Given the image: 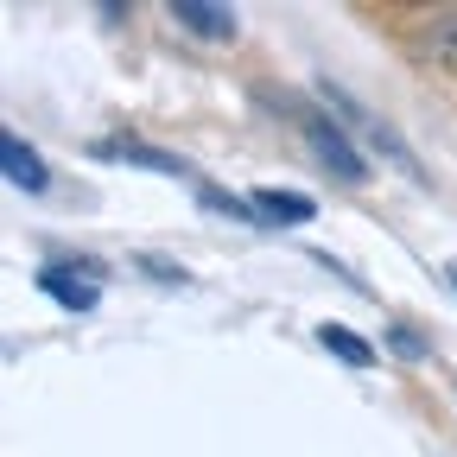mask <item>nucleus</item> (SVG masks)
<instances>
[{"label":"nucleus","mask_w":457,"mask_h":457,"mask_svg":"<svg viewBox=\"0 0 457 457\" xmlns=\"http://www.w3.org/2000/svg\"><path fill=\"white\" fill-rule=\"evenodd\" d=\"M197 204H204V210H216V216H236V222L261 228V210H254L248 197H228V191H216V185H197Z\"/></svg>","instance_id":"obj_9"},{"label":"nucleus","mask_w":457,"mask_h":457,"mask_svg":"<svg viewBox=\"0 0 457 457\" xmlns=\"http://www.w3.org/2000/svg\"><path fill=\"white\" fill-rule=\"evenodd\" d=\"M134 267L153 273V279H165V286H191V273H185L179 261H165V254H134Z\"/></svg>","instance_id":"obj_11"},{"label":"nucleus","mask_w":457,"mask_h":457,"mask_svg":"<svg viewBox=\"0 0 457 457\" xmlns=\"http://www.w3.org/2000/svg\"><path fill=\"white\" fill-rule=\"evenodd\" d=\"M318 343H324L343 369H375V343H362L350 324H318Z\"/></svg>","instance_id":"obj_7"},{"label":"nucleus","mask_w":457,"mask_h":457,"mask_svg":"<svg viewBox=\"0 0 457 457\" xmlns=\"http://www.w3.org/2000/svg\"><path fill=\"white\" fill-rule=\"evenodd\" d=\"M96 159H121V165H140V171H165V179H197L185 165V153H165V146H146V140H96Z\"/></svg>","instance_id":"obj_4"},{"label":"nucleus","mask_w":457,"mask_h":457,"mask_svg":"<svg viewBox=\"0 0 457 457\" xmlns=\"http://www.w3.org/2000/svg\"><path fill=\"white\" fill-rule=\"evenodd\" d=\"M171 26L204 38V45H236L242 38V13L216 7V0H171Z\"/></svg>","instance_id":"obj_3"},{"label":"nucleus","mask_w":457,"mask_h":457,"mask_svg":"<svg viewBox=\"0 0 457 457\" xmlns=\"http://www.w3.org/2000/svg\"><path fill=\"white\" fill-rule=\"evenodd\" d=\"M102 267L96 261H51V267H38V286L64 305V312H96V299H102Z\"/></svg>","instance_id":"obj_2"},{"label":"nucleus","mask_w":457,"mask_h":457,"mask_svg":"<svg viewBox=\"0 0 457 457\" xmlns=\"http://www.w3.org/2000/svg\"><path fill=\"white\" fill-rule=\"evenodd\" d=\"M420 57H438V64H457V7H438L420 32H413Z\"/></svg>","instance_id":"obj_6"},{"label":"nucleus","mask_w":457,"mask_h":457,"mask_svg":"<svg viewBox=\"0 0 457 457\" xmlns=\"http://www.w3.org/2000/svg\"><path fill=\"white\" fill-rule=\"evenodd\" d=\"M445 279H451V286H457V261H451V267H445Z\"/></svg>","instance_id":"obj_12"},{"label":"nucleus","mask_w":457,"mask_h":457,"mask_svg":"<svg viewBox=\"0 0 457 457\" xmlns=\"http://www.w3.org/2000/svg\"><path fill=\"white\" fill-rule=\"evenodd\" d=\"M254 210H261V222H312L318 216V204L312 197H299V191H254Z\"/></svg>","instance_id":"obj_8"},{"label":"nucleus","mask_w":457,"mask_h":457,"mask_svg":"<svg viewBox=\"0 0 457 457\" xmlns=\"http://www.w3.org/2000/svg\"><path fill=\"white\" fill-rule=\"evenodd\" d=\"M381 337H387V350H394L400 362H426V356H432V343H426V337H420L413 324H387Z\"/></svg>","instance_id":"obj_10"},{"label":"nucleus","mask_w":457,"mask_h":457,"mask_svg":"<svg viewBox=\"0 0 457 457\" xmlns=\"http://www.w3.org/2000/svg\"><path fill=\"white\" fill-rule=\"evenodd\" d=\"M261 102H267V108H279V114H293V121L305 128V140H312V153H318V159L337 171L343 185H362V179H369V159L356 153L350 128H343L337 114H318L312 102H293V96H267V89H261Z\"/></svg>","instance_id":"obj_1"},{"label":"nucleus","mask_w":457,"mask_h":457,"mask_svg":"<svg viewBox=\"0 0 457 457\" xmlns=\"http://www.w3.org/2000/svg\"><path fill=\"white\" fill-rule=\"evenodd\" d=\"M0 165H7V179H13L20 191H32V197L51 191V165H45V159L26 146V134H13V128L0 134Z\"/></svg>","instance_id":"obj_5"}]
</instances>
